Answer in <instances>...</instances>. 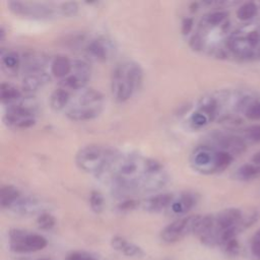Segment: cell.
I'll list each match as a JSON object with an SVG mask.
<instances>
[{
	"mask_svg": "<svg viewBox=\"0 0 260 260\" xmlns=\"http://www.w3.org/2000/svg\"><path fill=\"white\" fill-rule=\"evenodd\" d=\"M100 178L120 196L158 191L169 181V175L160 162L136 154H119Z\"/></svg>",
	"mask_w": 260,
	"mask_h": 260,
	"instance_id": "6da1fadb",
	"label": "cell"
},
{
	"mask_svg": "<svg viewBox=\"0 0 260 260\" xmlns=\"http://www.w3.org/2000/svg\"><path fill=\"white\" fill-rule=\"evenodd\" d=\"M143 70L134 61H122L118 63L111 75V92L113 98L124 103L128 101L141 87Z\"/></svg>",
	"mask_w": 260,
	"mask_h": 260,
	"instance_id": "7a4b0ae2",
	"label": "cell"
},
{
	"mask_svg": "<svg viewBox=\"0 0 260 260\" xmlns=\"http://www.w3.org/2000/svg\"><path fill=\"white\" fill-rule=\"evenodd\" d=\"M120 153L105 144L93 143L82 147L76 156V164L82 171L100 177Z\"/></svg>",
	"mask_w": 260,
	"mask_h": 260,
	"instance_id": "3957f363",
	"label": "cell"
},
{
	"mask_svg": "<svg viewBox=\"0 0 260 260\" xmlns=\"http://www.w3.org/2000/svg\"><path fill=\"white\" fill-rule=\"evenodd\" d=\"M104 96L95 89H84L71 98L65 115L72 121L83 122L96 119L104 109Z\"/></svg>",
	"mask_w": 260,
	"mask_h": 260,
	"instance_id": "277c9868",
	"label": "cell"
},
{
	"mask_svg": "<svg viewBox=\"0 0 260 260\" xmlns=\"http://www.w3.org/2000/svg\"><path fill=\"white\" fill-rule=\"evenodd\" d=\"M5 120L8 125L12 127L27 129L36 123L35 111L31 105H28L21 100L18 103L9 105Z\"/></svg>",
	"mask_w": 260,
	"mask_h": 260,
	"instance_id": "5b68a950",
	"label": "cell"
},
{
	"mask_svg": "<svg viewBox=\"0 0 260 260\" xmlns=\"http://www.w3.org/2000/svg\"><path fill=\"white\" fill-rule=\"evenodd\" d=\"M12 13L24 18L47 20L55 16V9L48 4L30 2H10L8 4Z\"/></svg>",
	"mask_w": 260,
	"mask_h": 260,
	"instance_id": "8992f818",
	"label": "cell"
},
{
	"mask_svg": "<svg viewBox=\"0 0 260 260\" xmlns=\"http://www.w3.org/2000/svg\"><path fill=\"white\" fill-rule=\"evenodd\" d=\"M191 167L201 174L209 175L217 173L216 148L209 144L196 146L190 155Z\"/></svg>",
	"mask_w": 260,
	"mask_h": 260,
	"instance_id": "52a82bcc",
	"label": "cell"
},
{
	"mask_svg": "<svg viewBox=\"0 0 260 260\" xmlns=\"http://www.w3.org/2000/svg\"><path fill=\"white\" fill-rule=\"evenodd\" d=\"M91 67L86 61H73L70 75L60 81L59 88H62L68 92L82 91L86 88L89 81L91 80Z\"/></svg>",
	"mask_w": 260,
	"mask_h": 260,
	"instance_id": "ba28073f",
	"label": "cell"
},
{
	"mask_svg": "<svg viewBox=\"0 0 260 260\" xmlns=\"http://www.w3.org/2000/svg\"><path fill=\"white\" fill-rule=\"evenodd\" d=\"M197 216L198 215H189L176 219L162 231L161 238L167 243H174L181 240L187 234L193 232Z\"/></svg>",
	"mask_w": 260,
	"mask_h": 260,
	"instance_id": "9c48e42d",
	"label": "cell"
},
{
	"mask_svg": "<svg viewBox=\"0 0 260 260\" xmlns=\"http://www.w3.org/2000/svg\"><path fill=\"white\" fill-rule=\"evenodd\" d=\"M213 146L219 151L228 152L231 155H242L247 150V144L243 138L231 134H216L213 137Z\"/></svg>",
	"mask_w": 260,
	"mask_h": 260,
	"instance_id": "30bf717a",
	"label": "cell"
},
{
	"mask_svg": "<svg viewBox=\"0 0 260 260\" xmlns=\"http://www.w3.org/2000/svg\"><path fill=\"white\" fill-rule=\"evenodd\" d=\"M243 225V215L238 208H228L215 216V230L218 234L236 226Z\"/></svg>",
	"mask_w": 260,
	"mask_h": 260,
	"instance_id": "8fae6325",
	"label": "cell"
},
{
	"mask_svg": "<svg viewBox=\"0 0 260 260\" xmlns=\"http://www.w3.org/2000/svg\"><path fill=\"white\" fill-rule=\"evenodd\" d=\"M48 75L43 68H34L26 70L23 80V89L27 93H34L42 88L49 81Z\"/></svg>",
	"mask_w": 260,
	"mask_h": 260,
	"instance_id": "7c38bea8",
	"label": "cell"
},
{
	"mask_svg": "<svg viewBox=\"0 0 260 260\" xmlns=\"http://www.w3.org/2000/svg\"><path fill=\"white\" fill-rule=\"evenodd\" d=\"M197 203V195L192 192L181 193L175 197L171 203L169 210L174 215H183L190 211Z\"/></svg>",
	"mask_w": 260,
	"mask_h": 260,
	"instance_id": "4fadbf2b",
	"label": "cell"
},
{
	"mask_svg": "<svg viewBox=\"0 0 260 260\" xmlns=\"http://www.w3.org/2000/svg\"><path fill=\"white\" fill-rule=\"evenodd\" d=\"M85 51L89 59L96 62H103L108 59L110 49L107 41L104 39H95L88 43Z\"/></svg>",
	"mask_w": 260,
	"mask_h": 260,
	"instance_id": "5bb4252c",
	"label": "cell"
},
{
	"mask_svg": "<svg viewBox=\"0 0 260 260\" xmlns=\"http://www.w3.org/2000/svg\"><path fill=\"white\" fill-rule=\"evenodd\" d=\"M175 196L172 193H161L146 198L142 202L144 210L150 212H159L166 208H169L173 202Z\"/></svg>",
	"mask_w": 260,
	"mask_h": 260,
	"instance_id": "9a60e30c",
	"label": "cell"
},
{
	"mask_svg": "<svg viewBox=\"0 0 260 260\" xmlns=\"http://www.w3.org/2000/svg\"><path fill=\"white\" fill-rule=\"evenodd\" d=\"M72 63L73 62L68 57L58 55L51 63V73L61 81L70 75L72 70Z\"/></svg>",
	"mask_w": 260,
	"mask_h": 260,
	"instance_id": "2e32d148",
	"label": "cell"
},
{
	"mask_svg": "<svg viewBox=\"0 0 260 260\" xmlns=\"http://www.w3.org/2000/svg\"><path fill=\"white\" fill-rule=\"evenodd\" d=\"M11 208L21 214H34L41 209V203L36 198L21 196Z\"/></svg>",
	"mask_w": 260,
	"mask_h": 260,
	"instance_id": "e0dca14e",
	"label": "cell"
},
{
	"mask_svg": "<svg viewBox=\"0 0 260 260\" xmlns=\"http://www.w3.org/2000/svg\"><path fill=\"white\" fill-rule=\"evenodd\" d=\"M20 197L21 192L14 185H4L0 188V205L3 208H11Z\"/></svg>",
	"mask_w": 260,
	"mask_h": 260,
	"instance_id": "ac0fdd59",
	"label": "cell"
},
{
	"mask_svg": "<svg viewBox=\"0 0 260 260\" xmlns=\"http://www.w3.org/2000/svg\"><path fill=\"white\" fill-rule=\"evenodd\" d=\"M71 94L70 92L59 88L55 90L50 98V105L51 108L55 111H65L71 101Z\"/></svg>",
	"mask_w": 260,
	"mask_h": 260,
	"instance_id": "d6986e66",
	"label": "cell"
},
{
	"mask_svg": "<svg viewBox=\"0 0 260 260\" xmlns=\"http://www.w3.org/2000/svg\"><path fill=\"white\" fill-rule=\"evenodd\" d=\"M2 65L4 70L9 75L17 73L22 65V59L18 52L8 51L2 53Z\"/></svg>",
	"mask_w": 260,
	"mask_h": 260,
	"instance_id": "ffe728a7",
	"label": "cell"
},
{
	"mask_svg": "<svg viewBox=\"0 0 260 260\" xmlns=\"http://www.w3.org/2000/svg\"><path fill=\"white\" fill-rule=\"evenodd\" d=\"M0 100L4 104L13 105L22 100V92L11 84H2L0 86Z\"/></svg>",
	"mask_w": 260,
	"mask_h": 260,
	"instance_id": "44dd1931",
	"label": "cell"
},
{
	"mask_svg": "<svg viewBox=\"0 0 260 260\" xmlns=\"http://www.w3.org/2000/svg\"><path fill=\"white\" fill-rule=\"evenodd\" d=\"M228 48L240 57H248L251 55L252 47L246 38H232L228 42Z\"/></svg>",
	"mask_w": 260,
	"mask_h": 260,
	"instance_id": "7402d4cb",
	"label": "cell"
},
{
	"mask_svg": "<svg viewBox=\"0 0 260 260\" xmlns=\"http://www.w3.org/2000/svg\"><path fill=\"white\" fill-rule=\"evenodd\" d=\"M228 17V13L227 12H222V11H217V12H212L207 14L206 16L203 17L200 27H216L218 25H220L222 22H225V20Z\"/></svg>",
	"mask_w": 260,
	"mask_h": 260,
	"instance_id": "603a6c76",
	"label": "cell"
},
{
	"mask_svg": "<svg viewBox=\"0 0 260 260\" xmlns=\"http://www.w3.org/2000/svg\"><path fill=\"white\" fill-rule=\"evenodd\" d=\"M25 244L29 252L38 251V250L44 249L47 246V240L40 235L28 233L25 238Z\"/></svg>",
	"mask_w": 260,
	"mask_h": 260,
	"instance_id": "cb8c5ba5",
	"label": "cell"
},
{
	"mask_svg": "<svg viewBox=\"0 0 260 260\" xmlns=\"http://www.w3.org/2000/svg\"><path fill=\"white\" fill-rule=\"evenodd\" d=\"M257 6L256 4L254 3H245L243 4L238 10H237V18L240 20V21H249L251 19H253L255 17V15L257 14Z\"/></svg>",
	"mask_w": 260,
	"mask_h": 260,
	"instance_id": "d4e9b609",
	"label": "cell"
},
{
	"mask_svg": "<svg viewBox=\"0 0 260 260\" xmlns=\"http://www.w3.org/2000/svg\"><path fill=\"white\" fill-rule=\"evenodd\" d=\"M238 176L242 180H253L260 176V166L254 164H245L238 170Z\"/></svg>",
	"mask_w": 260,
	"mask_h": 260,
	"instance_id": "484cf974",
	"label": "cell"
},
{
	"mask_svg": "<svg viewBox=\"0 0 260 260\" xmlns=\"http://www.w3.org/2000/svg\"><path fill=\"white\" fill-rule=\"evenodd\" d=\"M233 162V155L228 152L216 148V170L217 172L225 171Z\"/></svg>",
	"mask_w": 260,
	"mask_h": 260,
	"instance_id": "4316f807",
	"label": "cell"
},
{
	"mask_svg": "<svg viewBox=\"0 0 260 260\" xmlns=\"http://www.w3.org/2000/svg\"><path fill=\"white\" fill-rule=\"evenodd\" d=\"M90 204L92 209L96 212V213H100L103 211L104 206H105V200H104V196L102 195L101 192L99 191H92L90 194Z\"/></svg>",
	"mask_w": 260,
	"mask_h": 260,
	"instance_id": "83f0119b",
	"label": "cell"
},
{
	"mask_svg": "<svg viewBox=\"0 0 260 260\" xmlns=\"http://www.w3.org/2000/svg\"><path fill=\"white\" fill-rule=\"evenodd\" d=\"M245 116L249 120H260V101H254L250 103L245 110Z\"/></svg>",
	"mask_w": 260,
	"mask_h": 260,
	"instance_id": "f1b7e54d",
	"label": "cell"
},
{
	"mask_svg": "<svg viewBox=\"0 0 260 260\" xmlns=\"http://www.w3.org/2000/svg\"><path fill=\"white\" fill-rule=\"evenodd\" d=\"M38 227L42 230H51L55 226V218L50 213H41L37 219Z\"/></svg>",
	"mask_w": 260,
	"mask_h": 260,
	"instance_id": "f546056e",
	"label": "cell"
},
{
	"mask_svg": "<svg viewBox=\"0 0 260 260\" xmlns=\"http://www.w3.org/2000/svg\"><path fill=\"white\" fill-rule=\"evenodd\" d=\"M59 12L61 15L66 17H72L76 16L79 12V7L76 3H66L62 4L59 8Z\"/></svg>",
	"mask_w": 260,
	"mask_h": 260,
	"instance_id": "4dcf8cb0",
	"label": "cell"
},
{
	"mask_svg": "<svg viewBox=\"0 0 260 260\" xmlns=\"http://www.w3.org/2000/svg\"><path fill=\"white\" fill-rule=\"evenodd\" d=\"M246 136L253 142H260V124L252 125L246 129Z\"/></svg>",
	"mask_w": 260,
	"mask_h": 260,
	"instance_id": "1f68e13d",
	"label": "cell"
},
{
	"mask_svg": "<svg viewBox=\"0 0 260 260\" xmlns=\"http://www.w3.org/2000/svg\"><path fill=\"white\" fill-rule=\"evenodd\" d=\"M224 248H225V251L232 255V256H236L238 255L239 251H240V245L238 243V241L236 239H233V240H230L228 241L227 243H225L224 245Z\"/></svg>",
	"mask_w": 260,
	"mask_h": 260,
	"instance_id": "d6a6232c",
	"label": "cell"
},
{
	"mask_svg": "<svg viewBox=\"0 0 260 260\" xmlns=\"http://www.w3.org/2000/svg\"><path fill=\"white\" fill-rule=\"evenodd\" d=\"M122 252L127 256H142L143 255L142 250L138 246L131 244V243H127Z\"/></svg>",
	"mask_w": 260,
	"mask_h": 260,
	"instance_id": "836d02e7",
	"label": "cell"
},
{
	"mask_svg": "<svg viewBox=\"0 0 260 260\" xmlns=\"http://www.w3.org/2000/svg\"><path fill=\"white\" fill-rule=\"evenodd\" d=\"M189 45L190 47L195 50V51H199L203 48V45H204V41H203V38L201 37V35L199 33L193 35L190 39V42H189Z\"/></svg>",
	"mask_w": 260,
	"mask_h": 260,
	"instance_id": "e575fe53",
	"label": "cell"
},
{
	"mask_svg": "<svg viewBox=\"0 0 260 260\" xmlns=\"http://www.w3.org/2000/svg\"><path fill=\"white\" fill-rule=\"evenodd\" d=\"M138 205H139V202H138L137 200L132 199V198H128V199L124 200L123 202H121L118 207H119L120 210L128 211V210H133V209H135Z\"/></svg>",
	"mask_w": 260,
	"mask_h": 260,
	"instance_id": "d590c367",
	"label": "cell"
},
{
	"mask_svg": "<svg viewBox=\"0 0 260 260\" xmlns=\"http://www.w3.org/2000/svg\"><path fill=\"white\" fill-rule=\"evenodd\" d=\"M128 242L122 238V237H114L112 239V242H111V245L112 247L115 249V250H119V251H123V249L125 248L126 244Z\"/></svg>",
	"mask_w": 260,
	"mask_h": 260,
	"instance_id": "8d00e7d4",
	"label": "cell"
},
{
	"mask_svg": "<svg viewBox=\"0 0 260 260\" xmlns=\"http://www.w3.org/2000/svg\"><path fill=\"white\" fill-rule=\"evenodd\" d=\"M67 260H97V259H95L94 257H92L91 255H88L86 253L75 252L67 257Z\"/></svg>",
	"mask_w": 260,
	"mask_h": 260,
	"instance_id": "74e56055",
	"label": "cell"
},
{
	"mask_svg": "<svg viewBox=\"0 0 260 260\" xmlns=\"http://www.w3.org/2000/svg\"><path fill=\"white\" fill-rule=\"evenodd\" d=\"M193 28V20L191 18H186L182 22L181 32L183 35H188Z\"/></svg>",
	"mask_w": 260,
	"mask_h": 260,
	"instance_id": "f35d334b",
	"label": "cell"
},
{
	"mask_svg": "<svg viewBox=\"0 0 260 260\" xmlns=\"http://www.w3.org/2000/svg\"><path fill=\"white\" fill-rule=\"evenodd\" d=\"M246 39H247L248 43L250 44V46H251L252 48H254V47H256V45H257L258 42H259V34H258L257 31H252V32H250V33L247 35Z\"/></svg>",
	"mask_w": 260,
	"mask_h": 260,
	"instance_id": "ab89813d",
	"label": "cell"
},
{
	"mask_svg": "<svg viewBox=\"0 0 260 260\" xmlns=\"http://www.w3.org/2000/svg\"><path fill=\"white\" fill-rule=\"evenodd\" d=\"M251 252L253 256L260 259V239H255L251 245Z\"/></svg>",
	"mask_w": 260,
	"mask_h": 260,
	"instance_id": "60d3db41",
	"label": "cell"
},
{
	"mask_svg": "<svg viewBox=\"0 0 260 260\" xmlns=\"http://www.w3.org/2000/svg\"><path fill=\"white\" fill-rule=\"evenodd\" d=\"M251 161H252V163H253L254 165L260 166V151L257 152V153H255V154L252 156Z\"/></svg>",
	"mask_w": 260,
	"mask_h": 260,
	"instance_id": "b9f144b4",
	"label": "cell"
},
{
	"mask_svg": "<svg viewBox=\"0 0 260 260\" xmlns=\"http://www.w3.org/2000/svg\"><path fill=\"white\" fill-rule=\"evenodd\" d=\"M5 36H6V32H5L4 28H2V29H0V40L4 41V39H5Z\"/></svg>",
	"mask_w": 260,
	"mask_h": 260,
	"instance_id": "7bdbcfd3",
	"label": "cell"
},
{
	"mask_svg": "<svg viewBox=\"0 0 260 260\" xmlns=\"http://www.w3.org/2000/svg\"><path fill=\"white\" fill-rule=\"evenodd\" d=\"M256 238H257V239H260V230L256 233Z\"/></svg>",
	"mask_w": 260,
	"mask_h": 260,
	"instance_id": "ee69618b",
	"label": "cell"
},
{
	"mask_svg": "<svg viewBox=\"0 0 260 260\" xmlns=\"http://www.w3.org/2000/svg\"><path fill=\"white\" fill-rule=\"evenodd\" d=\"M38 260H49V259H47V258H41V259H38Z\"/></svg>",
	"mask_w": 260,
	"mask_h": 260,
	"instance_id": "f6af8a7d",
	"label": "cell"
}]
</instances>
